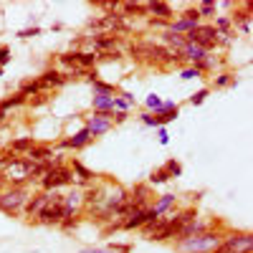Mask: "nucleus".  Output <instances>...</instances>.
Listing matches in <instances>:
<instances>
[{"mask_svg":"<svg viewBox=\"0 0 253 253\" xmlns=\"http://www.w3.org/2000/svg\"><path fill=\"white\" fill-rule=\"evenodd\" d=\"M251 20V5L246 8V10H238L236 15H233V20H230V23H236V26H243V23H248Z\"/></svg>","mask_w":253,"mask_h":253,"instance_id":"obj_27","label":"nucleus"},{"mask_svg":"<svg viewBox=\"0 0 253 253\" xmlns=\"http://www.w3.org/2000/svg\"><path fill=\"white\" fill-rule=\"evenodd\" d=\"M213 13H215V3H213V0H205V3H200V5H198V15H200V18H203V15H205V18H210Z\"/></svg>","mask_w":253,"mask_h":253,"instance_id":"obj_26","label":"nucleus"},{"mask_svg":"<svg viewBox=\"0 0 253 253\" xmlns=\"http://www.w3.org/2000/svg\"><path fill=\"white\" fill-rule=\"evenodd\" d=\"M122 15H150L147 13V5L142 3H122Z\"/></svg>","mask_w":253,"mask_h":253,"instance_id":"obj_20","label":"nucleus"},{"mask_svg":"<svg viewBox=\"0 0 253 253\" xmlns=\"http://www.w3.org/2000/svg\"><path fill=\"white\" fill-rule=\"evenodd\" d=\"M172 203H175V195H162V198H160V203L152 208V213H155V215H162V213H165V210L170 208Z\"/></svg>","mask_w":253,"mask_h":253,"instance_id":"obj_25","label":"nucleus"},{"mask_svg":"<svg viewBox=\"0 0 253 253\" xmlns=\"http://www.w3.org/2000/svg\"><path fill=\"white\" fill-rule=\"evenodd\" d=\"M66 218V208H63V195L61 193H51L48 198V205L38 213V220L43 225H61V220Z\"/></svg>","mask_w":253,"mask_h":253,"instance_id":"obj_4","label":"nucleus"},{"mask_svg":"<svg viewBox=\"0 0 253 253\" xmlns=\"http://www.w3.org/2000/svg\"><path fill=\"white\" fill-rule=\"evenodd\" d=\"M48 101V96L43 94V91H41V94H36V99H28V104H31V107H41V104H46Z\"/></svg>","mask_w":253,"mask_h":253,"instance_id":"obj_35","label":"nucleus"},{"mask_svg":"<svg viewBox=\"0 0 253 253\" xmlns=\"http://www.w3.org/2000/svg\"><path fill=\"white\" fill-rule=\"evenodd\" d=\"M218 246H220V236L218 233H208V230L200 233V236H193V238L177 243V248L185 251V253H205V251L213 253Z\"/></svg>","mask_w":253,"mask_h":253,"instance_id":"obj_3","label":"nucleus"},{"mask_svg":"<svg viewBox=\"0 0 253 253\" xmlns=\"http://www.w3.org/2000/svg\"><path fill=\"white\" fill-rule=\"evenodd\" d=\"M205 96H208V89H200L198 94L190 96V104H193V107H198V104H203V101H205Z\"/></svg>","mask_w":253,"mask_h":253,"instance_id":"obj_32","label":"nucleus"},{"mask_svg":"<svg viewBox=\"0 0 253 253\" xmlns=\"http://www.w3.org/2000/svg\"><path fill=\"white\" fill-rule=\"evenodd\" d=\"M69 79L63 76L61 71H56V69H48V71H43V76L38 79V84H41V89H58V86H63Z\"/></svg>","mask_w":253,"mask_h":253,"instance_id":"obj_12","label":"nucleus"},{"mask_svg":"<svg viewBox=\"0 0 253 253\" xmlns=\"http://www.w3.org/2000/svg\"><path fill=\"white\" fill-rule=\"evenodd\" d=\"M104 200H107L104 187H94V190H89V193L84 195V203H86L89 208H91V205H104Z\"/></svg>","mask_w":253,"mask_h":253,"instance_id":"obj_18","label":"nucleus"},{"mask_svg":"<svg viewBox=\"0 0 253 253\" xmlns=\"http://www.w3.org/2000/svg\"><path fill=\"white\" fill-rule=\"evenodd\" d=\"M180 76H182V79H198V76H200V71H198V69L193 66V69H185V71H182Z\"/></svg>","mask_w":253,"mask_h":253,"instance_id":"obj_37","label":"nucleus"},{"mask_svg":"<svg viewBox=\"0 0 253 253\" xmlns=\"http://www.w3.org/2000/svg\"><path fill=\"white\" fill-rule=\"evenodd\" d=\"M26 101H28V99H26L23 94H20V91H18V94H13L10 99L0 101V109H3V112H8V109H13V107H20V104H26Z\"/></svg>","mask_w":253,"mask_h":253,"instance_id":"obj_23","label":"nucleus"},{"mask_svg":"<svg viewBox=\"0 0 253 253\" xmlns=\"http://www.w3.org/2000/svg\"><path fill=\"white\" fill-rule=\"evenodd\" d=\"M0 76H3V69H0Z\"/></svg>","mask_w":253,"mask_h":253,"instance_id":"obj_44","label":"nucleus"},{"mask_svg":"<svg viewBox=\"0 0 253 253\" xmlns=\"http://www.w3.org/2000/svg\"><path fill=\"white\" fill-rule=\"evenodd\" d=\"M76 58H79V69H81V71H89L94 63L99 61L96 53H91V51H76Z\"/></svg>","mask_w":253,"mask_h":253,"instance_id":"obj_19","label":"nucleus"},{"mask_svg":"<svg viewBox=\"0 0 253 253\" xmlns=\"http://www.w3.org/2000/svg\"><path fill=\"white\" fill-rule=\"evenodd\" d=\"M0 177L13 187H23L31 180V162L26 157H0Z\"/></svg>","mask_w":253,"mask_h":253,"instance_id":"obj_1","label":"nucleus"},{"mask_svg":"<svg viewBox=\"0 0 253 253\" xmlns=\"http://www.w3.org/2000/svg\"><path fill=\"white\" fill-rule=\"evenodd\" d=\"M51 157H53V150H51L48 144H33L31 150H28V155H26V160H28V162H33V165H41V162H53Z\"/></svg>","mask_w":253,"mask_h":253,"instance_id":"obj_11","label":"nucleus"},{"mask_svg":"<svg viewBox=\"0 0 253 253\" xmlns=\"http://www.w3.org/2000/svg\"><path fill=\"white\" fill-rule=\"evenodd\" d=\"M251 253H253V251H251Z\"/></svg>","mask_w":253,"mask_h":253,"instance_id":"obj_45","label":"nucleus"},{"mask_svg":"<svg viewBox=\"0 0 253 253\" xmlns=\"http://www.w3.org/2000/svg\"><path fill=\"white\" fill-rule=\"evenodd\" d=\"M94 104V114H112L114 112V96H96L91 99Z\"/></svg>","mask_w":253,"mask_h":253,"instance_id":"obj_15","label":"nucleus"},{"mask_svg":"<svg viewBox=\"0 0 253 253\" xmlns=\"http://www.w3.org/2000/svg\"><path fill=\"white\" fill-rule=\"evenodd\" d=\"M91 142V134H89V129L84 126L81 132H76L74 137H69V139H63L61 142V147H71V150H81V147H86Z\"/></svg>","mask_w":253,"mask_h":253,"instance_id":"obj_13","label":"nucleus"},{"mask_svg":"<svg viewBox=\"0 0 253 253\" xmlns=\"http://www.w3.org/2000/svg\"><path fill=\"white\" fill-rule=\"evenodd\" d=\"M36 142H33V137H18V139H13L10 144H8V152L10 155H15V157H20V155H28V150L33 147Z\"/></svg>","mask_w":253,"mask_h":253,"instance_id":"obj_14","label":"nucleus"},{"mask_svg":"<svg viewBox=\"0 0 253 253\" xmlns=\"http://www.w3.org/2000/svg\"><path fill=\"white\" fill-rule=\"evenodd\" d=\"M94 84V94L96 96H114L117 94V86H114V84H104V81H91Z\"/></svg>","mask_w":253,"mask_h":253,"instance_id":"obj_21","label":"nucleus"},{"mask_svg":"<svg viewBox=\"0 0 253 253\" xmlns=\"http://www.w3.org/2000/svg\"><path fill=\"white\" fill-rule=\"evenodd\" d=\"M48 198H51V193H38V195L28 198L26 205H23V215L26 218H38V213L48 205Z\"/></svg>","mask_w":253,"mask_h":253,"instance_id":"obj_9","label":"nucleus"},{"mask_svg":"<svg viewBox=\"0 0 253 253\" xmlns=\"http://www.w3.org/2000/svg\"><path fill=\"white\" fill-rule=\"evenodd\" d=\"M180 20H190V23H198L200 26V15H198V8H190L180 15Z\"/></svg>","mask_w":253,"mask_h":253,"instance_id":"obj_30","label":"nucleus"},{"mask_svg":"<svg viewBox=\"0 0 253 253\" xmlns=\"http://www.w3.org/2000/svg\"><path fill=\"white\" fill-rule=\"evenodd\" d=\"M69 182H74V172H71V167H63V165H61V160H56V162L51 165V170H48L43 177H41L43 193H53L56 187L69 185Z\"/></svg>","mask_w":253,"mask_h":253,"instance_id":"obj_2","label":"nucleus"},{"mask_svg":"<svg viewBox=\"0 0 253 253\" xmlns=\"http://www.w3.org/2000/svg\"><path fill=\"white\" fill-rule=\"evenodd\" d=\"M38 33H41V28L33 26V28H26V31H18L15 36H18V38H33V36H38Z\"/></svg>","mask_w":253,"mask_h":253,"instance_id":"obj_33","label":"nucleus"},{"mask_svg":"<svg viewBox=\"0 0 253 253\" xmlns=\"http://www.w3.org/2000/svg\"><path fill=\"white\" fill-rule=\"evenodd\" d=\"M8 61H10V48L8 46H0V69H3Z\"/></svg>","mask_w":253,"mask_h":253,"instance_id":"obj_34","label":"nucleus"},{"mask_svg":"<svg viewBox=\"0 0 253 253\" xmlns=\"http://www.w3.org/2000/svg\"><path fill=\"white\" fill-rule=\"evenodd\" d=\"M71 167H74V170H71V172H76L81 182H89L91 177H96V175H94L91 170H86V167H84V165H81L79 160H74V165H71Z\"/></svg>","mask_w":253,"mask_h":253,"instance_id":"obj_24","label":"nucleus"},{"mask_svg":"<svg viewBox=\"0 0 253 253\" xmlns=\"http://www.w3.org/2000/svg\"><path fill=\"white\" fill-rule=\"evenodd\" d=\"M165 43L170 46V51H175V53H182V48L187 46V41H185V36H180V33L167 31V33H165Z\"/></svg>","mask_w":253,"mask_h":253,"instance_id":"obj_16","label":"nucleus"},{"mask_svg":"<svg viewBox=\"0 0 253 253\" xmlns=\"http://www.w3.org/2000/svg\"><path fill=\"white\" fill-rule=\"evenodd\" d=\"M28 198H31V195L26 193V187L5 190V193H0V210H3V213H8V215H20Z\"/></svg>","mask_w":253,"mask_h":253,"instance_id":"obj_5","label":"nucleus"},{"mask_svg":"<svg viewBox=\"0 0 253 253\" xmlns=\"http://www.w3.org/2000/svg\"><path fill=\"white\" fill-rule=\"evenodd\" d=\"M205 230H208V225H205L203 220L193 218V220H187L185 225H180V228L175 230V236H177V243H180V241H187V238H193V236L205 233ZM175 236H172V238H175Z\"/></svg>","mask_w":253,"mask_h":253,"instance_id":"obj_8","label":"nucleus"},{"mask_svg":"<svg viewBox=\"0 0 253 253\" xmlns=\"http://www.w3.org/2000/svg\"><path fill=\"white\" fill-rule=\"evenodd\" d=\"M112 119H114L117 124H122V122L126 119V114H124V112H119V114H112Z\"/></svg>","mask_w":253,"mask_h":253,"instance_id":"obj_40","label":"nucleus"},{"mask_svg":"<svg viewBox=\"0 0 253 253\" xmlns=\"http://www.w3.org/2000/svg\"><path fill=\"white\" fill-rule=\"evenodd\" d=\"M241 31H243V33H246V36H248V33H251V20H248V23H243V26H241Z\"/></svg>","mask_w":253,"mask_h":253,"instance_id":"obj_41","label":"nucleus"},{"mask_svg":"<svg viewBox=\"0 0 253 253\" xmlns=\"http://www.w3.org/2000/svg\"><path fill=\"white\" fill-rule=\"evenodd\" d=\"M185 41H187V43H195V46L205 48V51H210V48H215L218 31H215L213 26H198L195 31L185 33Z\"/></svg>","mask_w":253,"mask_h":253,"instance_id":"obj_6","label":"nucleus"},{"mask_svg":"<svg viewBox=\"0 0 253 253\" xmlns=\"http://www.w3.org/2000/svg\"><path fill=\"white\" fill-rule=\"evenodd\" d=\"M142 122H144V124H150V126H157V122H155V114H142Z\"/></svg>","mask_w":253,"mask_h":253,"instance_id":"obj_38","label":"nucleus"},{"mask_svg":"<svg viewBox=\"0 0 253 253\" xmlns=\"http://www.w3.org/2000/svg\"><path fill=\"white\" fill-rule=\"evenodd\" d=\"M167 180H170V175L165 172V167H162V170H157V172H152V177H150L152 185H160V182H167Z\"/></svg>","mask_w":253,"mask_h":253,"instance_id":"obj_31","label":"nucleus"},{"mask_svg":"<svg viewBox=\"0 0 253 253\" xmlns=\"http://www.w3.org/2000/svg\"><path fill=\"white\" fill-rule=\"evenodd\" d=\"M81 253H114V251H94L91 248V251H81Z\"/></svg>","mask_w":253,"mask_h":253,"instance_id":"obj_42","label":"nucleus"},{"mask_svg":"<svg viewBox=\"0 0 253 253\" xmlns=\"http://www.w3.org/2000/svg\"><path fill=\"white\" fill-rule=\"evenodd\" d=\"M157 137H160V142H162V144H167V139H170V137H167V132L162 129V126H160V132H157Z\"/></svg>","mask_w":253,"mask_h":253,"instance_id":"obj_39","label":"nucleus"},{"mask_svg":"<svg viewBox=\"0 0 253 253\" xmlns=\"http://www.w3.org/2000/svg\"><path fill=\"white\" fill-rule=\"evenodd\" d=\"M3 119H5V112H3V109H0V122H3Z\"/></svg>","mask_w":253,"mask_h":253,"instance_id":"obj_43","label":"nucleus"},{"mask_svg":"<svg viewBox=\"0 0 253 253\" xmlns=\"http://www.w3.org/2000/svg\"><path fill=\"white\" fill-rule=\"evenodd\" d=\"M230 81H233V79H230V74H220V76L215 79V86H228Z\"/></svg>","mask_w":253,"mask_h":253,"instance_id":"obj_36","label":"nucleus"},{"mask_svg":"<svg viewBox=\"0 0 253 253\" xmlns=\"http://www.w3.org/2000/svg\"><path fill=\"white\" fill-rule=\"evenodd\" d=\"M253 251V236L241 233V236H230L225 238L213 253H251Z\"/></svg>","mask_w":253,"mask_h":253,"instance_id":"obj_7","label":"nucleus"},{"mask_svg":"<svg viewBox=\"0 0 253 253\" xmlns=\"http://www.w3.org/2000/svg\"><path fill=\"white\" fill-rule=\"evenodd\" d=\"M165 172H167V175H170V177H177V175L182 172V167H180V162H175V160H170V162H167V165H165Z\"/></svg>","mask_w":253,"mask_h":253,"instance_id":"obj_28","label":"nucleus"},{"mask_svg":"<svg viewBox=\"0 0 253 253\" xmlns=\"http://www.w3.org/2000/svg\"><path fill=\"white\" fill-rule=\"evenodd\" d=\"M18 91L23 94L26 99H28V96L33 99L36 94H41V91H43V89H41V84H38V81H26V84H20V89H18Z\"/></svg>","mask_w":253,"mask_h":253,"instance_id":"obj_22","label":"nucleus"},{"mask_svg":"<svg viewBox=\"0 0 253 253\" xmlns=\"http://www.w3.org/2000/svg\"><path fill=\"white\" fill-rule=\"evenodd\" d=\"M147 5V13H152V18L157 15V20H167L172 15V8L167 3H144Z\"/></svg>","mask_w":253,"mask_h":253,"instance_id":"obj_17","label":"nucleus"},{"mask_svg":"<svg viewBox=\"0 0 253 253\" xmlns=\"http://www.w3.org/2000/svg\"><path fill=\"white\" fill-rule=\"evenodd\" d=\"M109 126H112V114H94V117H89V122H86V129H89L91 139L99 137V134H104Z\"/></svg>","mask_w":253,"mask_h":253,"instance_id":"obj_10","label":"nucleus"},{"mask_svg":"<svg viewBox=\"0 0 253 253\" xmlns=\"http://www.w3.org/2000/svg\"><path fill=\"white\" fill-rule=\"evenodd\" d=\"M147 107H150V109H155V112L160 114V112H165V101H160V99L152 94V96H147Z\"/></svg>","mask_w":253,"mask_h":253,"instance_id":"obj_29","label":"nucleus"}]
</instances>
